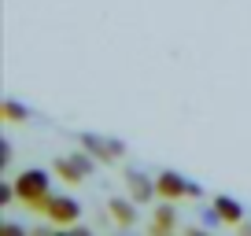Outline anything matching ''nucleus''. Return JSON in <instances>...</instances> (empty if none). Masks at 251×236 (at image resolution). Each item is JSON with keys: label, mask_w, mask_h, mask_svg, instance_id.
<instances>
[{"label": "nucleus", "mask_w": 251, "mask_h": 236, "mask_svg": "<svg viewBox=\"0 0 251 236\" xmlns=\"http://www.w3.org/2000/svg\"><path fill=\"white\" fill-rule=\"evenodd\" d=\"M15 192L19 203L30 207V211H45V203L52 199V173L41 170V166H26L15 177Z\"/></svg>", "instance_id": "obj_1"}, {"label": "nucleus", "mask_w": 251, "mask_h": 236, "mask_svg": "<svg viewBox=\"0 0 251 236\" xmlns=\"http://www.w3.org/2000/svg\"><path fill=\"white\" fill-rule=\"evenodd\" d=\"M78 144L85 151H93L100 163H118L126 155V141L118 137H100V133H78Z\"/></svg>", "instance_id": "obj_2"}, {"label": "nucleus", "mask_w": 251, "mask_h": 236, "mask_svg": "<svg viewBox=\"0 0 251 236\" xmlns=\"http://www.w3.org/2000/svg\"><path fill=\"white\" fill-rule=\"evenodd\" d=\"M45 214H48L52 225H74V221L81 218V203L71 199V196H52L45 203Z\"/></svg>", "instance_id": "obj_3"}, {"label": "nucleus", "mask_w": 251, "mask_h": 236, "mask_svg": "<svg viewBox=\"0 0 251 236\" xmlns=\"http://www.w3.org/2000/svg\"><path fill=\"white\" fill-rule=\"evenodd\" d=\"M188 181H192V177H185V173H177V170H163V173L155 177L159 199H174V203L188 199Z\"/></svg>", "instance_id": "obj_4"}, {"label": "nucleus", "mask_w": 251, "mask_h": 236, "mask_svg": "<svg viewBox=\"0 0 251 236\" xmlns=\"http://www.w3.org/2000/svg\"><path fill=\"white\" fill-rule=\"evenodd\" d=\"M126 185H129V196H133L137 203H151V199L159 196V185L151 181L141 166H129V170H126Z\"/></svg>", "instance_id": "obj_5"}, {"label": "nucleus", "mask_w": 251, "mask_h": 236, "mask_svg": "<svg viewBox=\"0 0 251 236\" xmlns=\"http://www.w3.org/2000/svg\"><path fill=\"white\" fill-rule=\"evenodd\" d=\"M107 214H111V221H118L122 229H129V225H137V199L129 196H115V199H107Z\"/></svg>", "instance_id": "obj_6"}, {"label": "nucleus", "mask_w": 251, "mask_h": 236, "mask_svg": "<svg viewBox=\"0 0 251 236\" xmlns=\"http://www.w3.org/2000/svg\"><path fill=\"white\" fill-rule=\"evenodd\" d=\"M151 233H177V211H174V199L155 207L151 214Z\"/></svg>", "instance_id": "obj_7"}, {"label": "nucleus", "mask_w": 251, "mask_h": 236, "mask_svg": "<svg viewBox=\"0 0 251 236\" xmlns=\"http://www.w3.org/2000/svg\"><path fill=\"white\" fill-rule=\"evenodd\" d=\"M52 170L59 173L63 181H71V185H78V181H85L89 173L81 170L78 163H74V155H55V163H52Z\"/></svg>", "instance_id": "obj_8"}, {"label": "nucleus", "mask_w": 251, "mask_h": 236, "mask_svg": "<svg viewBox=\"0 0 251 236\" xmlns=\"http://www.w3.org/2000/svg\"><path fill=\"white\" fill-rule=\"evenodd\" d=\"M214 207L222 211V218H226V225H244V203L233 196H214Z\"/></svg>", "instance_id": "obj_9"}, {"label": "nucleus", "mask_w": 251, "mask_h": 236, "mask_svg": "<svg viewBox=\"0 0 251 236\" xmlns=\"http://www.w3.org/2000/svg\"><path fill=\"white\" fill-rule=\"evenodd\" d=\"M0 115L8 118V122H26V118H30V107H26L23 100H15V96H4V100H0Z\"/></svg>", "instance_id": "obj_10"}, {"label": "nucleus", "mask_w": 251, "mask_h": 236, "mask_svg": "<svg viewBox=\"0 0 251 236\" xmlns=\"http://www.w3.org/2000/svg\"><path fill=\"white\" fill-rule=\"evenodd\" d=\"M200 225H203V229H222V225H226V218H222V211L214 207V199L207 207H200Z\"/></svg>", "instance_id": "obj_11"}, {"label": "nucleus", "mask_w": 251, "mask_h": 236, "mask_svg": "<svg viewBox=\"0 0 251 236\" xmlns=\"http://www.w3.org/2000/svg\"><path fill=\"white\" fill-rule=\"evenodd\" d=\"M8 166H11V141L0 137V170H8Z\"/></svg>", "instance_id": "obj_12"}, {"label": "nucleus", "mask_w": 251, "mask_h": 236, "mask_svg": "<svg viewBox=\"0 0 251 236\" xmlns=\"http://www.w3.org/2000/svg\"><path fill=\"white\" fill-rule=\"evenodd\" d=\"M0 233H4V236H23L26 229H23V225H15V221H4V225H0Z\"/></svg>", "instance_id": "obj_13"}, {"label": "nucleus", "mask_w": 251, "mask_h": 236, "mask_svg": "<svg viewBox=\"0 0 251 236\" xmlns=\"http://www.w3.org/2000/svg\"><path fill=\"white\" fill-rule=\"evenodd\" d=\"M188 199H203V185L200 181H188Z\"/></svg>", "instance_id": "obj_14"}, {"label": "nucleus", "mask_w": 251, "mask_h": 236, "mask_svg": "<svg viewBox=\"0 0 251 236\" xmlns=\"http://www.w3.org/2000/svg\"><path fill=\"white\" fill-rule=\"evenodd\" d=\"M244 233H248V236H251V225H244Z\"/></svg>", "instance_id": "obj_15"}]
</instances>
